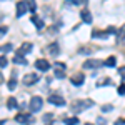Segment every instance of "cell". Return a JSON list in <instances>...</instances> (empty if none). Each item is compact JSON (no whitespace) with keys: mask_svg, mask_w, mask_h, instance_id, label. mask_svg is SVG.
I'll use <instances>...</instances> for the list:
<instances>
[{"mask_svg":"<svg viewBox=\"0 0 125 125\" xmlns=\"http://www.w3.org/2000/svg\"><path fill=\"white\" fill-rule=\"evenodd\" d=\"M7 107H9V110H13V108H17V100H15L13 97H10L9 100H7Z\"/></svg>","mask_w":125,"mask_h":125,"instance_id":"cell-14","label":"cell"},{"mask_svg":"<svg viewBox=\"0 0 125 125\" xmlns=\"http://www.w3.org/2000/svg\"><path fill=\"white\" fill-rule=\"evenodd\" d=\"M27 5H29V10H30V12H35V10H37L35 0H27Z\"/></svg>","mask_w":125,"mask_h":125,"instance_id":"cell-19","label":"cell"},{"mask_svg":"<svg viewBox=\"0 0 125 125\" xmlns=\"http://www.w3.org/2000/svg\"><path fill=\"white\" fill-rule=\"evenodd\" d=\"M7 33V27H0V37H3Z\"/></svg>","mask_w":125,"mask_h":125,"instance_id":"cell-30","label":"cell"},{"mask_svg":"<svg viewBox=\"0 0 125 125\" xmlns=\"http://www.w3.org/2000/svg\"><path fill=\"white\" fill-rule=\"evenodd\" d=\"M112 108H114L112 105H104V107H102V112H105V114H107V112H110Z\"/></svg>","mask_w":125,"mask_h":125,"instance_id":"cell-28","label":"cell"},{"mask_svg":"<svg viewBox=\"0 0 125 125\" xmlns=\"http://www.w3.org/2000/svg\"><path fill=\"white\" fill-rule=\"evenodd\" d=\"M27 10H29L27 0H22V2H19V3H17V17L20 19V17H22V15H23V13H25Z\"/></svg>","mask_w":125,"mask_h":125,"instance_id":"cell-8","label":"cell"},{"mask_svg":"<svg viewBox=\"0 0 125 125\" xmlns=\"http://www.w3.org/2000/svg\"><path fill=\"white\" fill-rule=\"evenodd\" d=\"M3 124H5V120H2V122H0V125H3Z\"/></svg>","mask_w":125,"mask_h":125,"instance_id":"cell-35","label":"cell"},{"mask_svg":"<svg viewBox=\"0 0 125 125\" xmlns=\"http://www.w3.org/2000/svg\"><path fill=\"white\" fill-rule=\"evenodd\" d=\"M50 120H53V114H45L43 115V122H50Z\"/></svg>","mask_w":125,"mask_h":125,"instance_id":"cell-25","label":"cell"},{"mask_svg":"<svg viewBox=\"0 0 125 125\" xmlns=\"http://www.w3.org/2000/svg\"><path fill=\"white\" fill-rule=\"evenodd\" d=\"M0 20H2V15H0Z\"/></svg>","mask_w":125,"mask_h":125,"instance_id":"cell-38","label":"cell"},{"mask_svg":"<svg viewBox=\"0 0 125 125\" xmlns=\"http://www.w3.org/2000/svg\"><path fill=\"white\" fill-rule=\"evenodd\" d=\"M115 124H117V125H125V118H118Z\"/></svg>","mask_w":125,"mask_h":125,"instance_id":"cell-32","label":"cell"},{"mask_svg":"<svg viewBox=\"0 0 125 125\" xmlns=\"http://www.w3.org/2000/svg\"><path fill=\"white\" fill-rule=\"evenodd\" d=\"M118 73L122 75V78H125V67H120V70H118Z\"/></svg>","mask_w":125,"mask_h":125,"instance_id":"cell-31","label":"cell"},{"mask_svg":"<svg viewBox=\"0 0 125 125\" xmlns=\"http://www.w3.org/2000/svg\"><path fill=\"white\" fill-rule=\"evenodd\" d=\"M92 37H94V39H107L108 33H107V32H102V30H94V32H92Z\"/></svg>","mask_w":125,"mask_h":125,"instance_id":"cell-13","label":"cell"},{"mask_svg":"<svg viewBox=\"0 0 125 125\" xmlns=\"http://www.w3.org/2000/svg\"><path fill=\"white\" fill-rule=\"evenodd\" d=\"M92 105H94V100L83 98V100H77V102L72 105V110H73V112H83L85 108H90Z\"/></svg>","mask_w":125,"mask_h":125,"instance_id":"cell-1","label":"cell"},{"mask_svg":"<svg viewBox=\"0 0 125 125\" xmlns=\"http://www.w3.org/2000/svg\"><path fill=\"white\" fill-rule=\"evenodd\" d=\"M117 40H118V43L125 40V27H124V29H120L118 32H117Z\"/></svg>","mask_w":125,"mask_h":125,"instance_id":"cell-17","label":"cell"},{"mask_svg":"<svg viewBox=\"0 0 125 125\" xmlns=\"http://www.w3.org/2000/svg\"><path fill=\"white\" fill-rule=\"evenodd\" d=\"M80 17H82V20H83L85 23H90V22H92V13H90L87 9H83L82 12H80Z\"/></svg>","mask_w":125,"mask_h":125,"instance_id":"cell-11","label":"cell"},{"mask_svg":"<svg viewBox=\"0 0 125 125\" xmlns=\"http://www.w3.org/2000/svg\"><path fill=\"white\" fill-rule=\"evenodd\" d=\"M110 82H112V80L105 77V78H102V80H98V83H97V85H98V87H105L107 83H110Z\"/></svg>","mask_w":125,"mask_h":125,"instance_id":"cell-23","label":"cell"},{"mask_svg":"<svg viewBox=\"0 0 125 125\" xmlns=\"http://www.w3.org/2000/svg\"><path fill=\"white\" fill-rule=\"evenodd\" d=\"M42 105H43V100H42L39 95H35V97H32V98H30L29 110L32 112V114H35V112H39L40 108H42Z\"/></svg>","mask_w":125,"mask_h":125,"instance_id":"cell-2","label":"cell"},{"mask_svg":"<svg viewBox=\"0 0 125 125\" xmlns=\"http://www.w3.org/2000/svg\"><path fill=\"white\" fill-rule=\"evenodd\" d=\"M39 78H40V75H39V73H35V72L27 73V75L23 77V85H27V87L33 85V83H37V82H39Z\"/></svg>","mask_w":125,"mask_h":125,"instance_id":"cell-3","label":"cell"},{"mask_svg":"<svg viewBox=\"0 0 125 125\" xmlns=\"http://www.w3.org/2000/svg\"><path fill=\"white\" fill-rule=\"evenodd\" d=\"M78 52H80V53H90V52H92V48H78Z\"/></svg>","mask_w":125,"mask_h":125,"instance_id":"cell-29","label":"cell"},{"mask_svg":"<svg viewBox=\"0 0 125 125\" xmlns=\"http://www.w3.org/2000/svg\"><path fill=\"white\" fill-rule=\"evenodd\" d=\"M63 72H65V70H55V77H57V78H63V77H65Z\"/></svg>","mask_w":125,"mask_h":125,"instance_id":"cell-24","label":"cell"},{"mask_svg":"<svg viewBox=\"0 0 125 125\" xmlns=\"http://www.w3.org/2000/svg\"><path fill=\"white\" fill-rule=\"evenodd\" d=\"M15 120L20 122V124H30L32 122V115H29V114H19L15 117Z\"/></svg>","mask_w":125,"mask_h":125,"instance_id":"cell-9","label":"cell"},{"mask_svg":"<svg viewBox=\"0 0 125 125\" xmlns=\"http://www.w3.org/2000/svg\"><path fill=\"white\" fill-rule=\"evenodd\" d=\"M47 125H53V124H47Z\"/></svg>","mask_w":125,"mask_h":125,"instance_id":"cell-37","label":"cell"},{"mask_svg":"<svg viewBox=\"0 0 125 125\" xmlns=\"http://www.w3.org/2000/svg\"><path fill=\"white\" fill-rule=\"evenodd\" d=\"M77 124H78L77 117H67L65 118V125H77Z\"/></svg>","mask_w":125,"mask_h":125,"instance_id":"cell-16","label":"cell"},{"mask_svg":"<svg viewBox=\"0 0 125 125\" xmlns=\"http://www.w3.org/2000/svg\"><path fill=\"white\" fill-rule=\"evenodd\" d=\"M115 63H117L115 57H108V58H107V62H105L107 67H115Z\"/></svg>","mask_w":125,"mask_h":125,"instance_id":"cell-18","label":"cell"},{"mask_svg":"<svg viewBox=\"0 0 125 125\" xmlns=\"http://www.w3.org/2000/svg\"><path fill=\"white\" fill-rule=\"evenodd\" d=\"M29 52H32V43H23V45L17 50V55H25V53H29Z\"/></svg>","mask_w":125,"mask_h":125,"instance_id":"cell-10","label":"cell"},{"mask_svg":"<svg viewBox=\"0 0 125 125\" xmlns=\"http://www.w3.org/2000/svg\"><path fill=\"white\" fill-rule=\"evenodd\" d=\"M13 62L19 63V65H25V63H27V60L23 58V55H15V57H13Z\"/></svg>","mask_w":125,"mask_h":125,"instance_id":"cell-15","label":"cell"},{"mask_svg":"<svg viewBox=\"0 0 125 125\" xmlns=\"http://www.w3.org/2000/svg\"><path fill=\"white\" fill-rule=\"evenodd\" d=\"M32 22H33V25H35V27H37L39 30H42L43 27H45V23H43V20H42V19H39V17H35V15L32 17Z\"/></svg>","mask_w":125,"mask_h":125,"instance_id":"cell-12","label":"cell"},{"mask_svg":"<svg viewBox=\"0 0 125 125\" xmlns=\"http://www.w3.org/2000/svg\"><path fill=\"white\" fill-rule=\"evenodd\" d=\"M98 67H102V62L95 60V58H88L83 62V68H98Z\"/></svg>","mask_w":125,"mask_h":125,"instance_id":"cell-5","label":"cell"},{"mask_svg":"<svg viewBox=\"0 0 125 125\" xmlns=\"http://www.w3.org/2000/svg\"><path fill=\"white\" fill-rule=\"evenodd\" d=\"M7 63H9V62H7V58H5V57H0V67H7Z\"/></svg>","mask_w":125,"mask_h":125,"instance_id":"cell-27","label":"cell"},{"mask_svg":"<svg viewBox=\"0 0 125 125\" xmlns=\"http://www.w3.org/2000/svg\"><path fill=\"white\" fill-rule=\"evenodd\" d=\"M35 67H37V70H40V72H47L48 68H50V63H48L45 58H39V60L35 62Z\"/></svg>","mask_w":125,"mask_h":125,"instance_id":"cell-6","label":"cell"},{"mask_svg":"<svg viewBox=\"0 0 125 125\" xmlns=\"http://www.w3.org/2000/svg\"><path fill=\"white\" fill-rule=\"evenodd\" d=\"M105 32H107V33H115V29H114V27H108Z\"/></svg>","mask_w":125,"mask_h":125,"instance_id":"cell-33","label":"cell"},{"mask_svg":"<svg viewBox=\"0 0 125 125\" xmlns=\"http://www.w3.org/2000/svg\"><path fill=\"white\" fill-rule=\"evenodd\" d=\"M12 45H10V43H5V45H2V47H0V52H3V53H7V52H10V50H12Z\"/></svg>","mask_w":125,"mask_h":125,"instance_id":"cell-21","label":"cell"},{"mask_svg":"<svg viewBox=\"0 0 125 125\" xmlns=\"http://www.w3.org/2000/svg\"><path fill=\"white\" fill-rule=\"evenodd\" d=\"M85 125H92V124H85Z\"/></svg>","mask_w":125,"mask_h":125,"instance_id":"cell-36","label":"cell"},{"mask_svg":"<svg viewBox=\"0 0 125 125\" xmlns=\"http://www.w3.org/2000/svg\"><path fill=\"white\" fill-rule=\"evenodd\" d=\"M70 82H72L75 87H80L83 82H85V75H83L82 72H78V73H75V75H72V77H70Z\"/></svg>","mask_w":125,"mask_h":125,"instance_id":"cell-4","label":"cell"},{"mask_svg":"<svg viewBox=\"0 0 125 125\" xmlns=\"http://www.w3.org/2000/svg\"><path fill=\"white\" fill-rule=\"evenodd\" d=\"M48 52H50V53H53V55H57V53H58L57 43H52V47H48Z\"/></svg>","mask_w":125,"mask_h":125,"instance_id":"cell-22","label":"cell"},{"mask_svg":"<svg viewBox=\"0 0 125 125\" xmlns=\"http://www.w3.org/2000/svg\"><path fill=\"white\" fill-rule=\"evenodd\" d=\"M2 82H3V75L0 73V83H2Z\"/></svg>","mask_w":125,"mask_h":125,"instance_id":"cell-34","label":"cell"},{"mask_svg":"<svg viewBox=\"0 0 125 125\" xmlns=\"http://www.w3.org/2000/svg\"><path fill=\"white\" fill-rule=\"evenodd\" d=\"M53 68H55V70H65L67 65H65V63H62V62H55V63H53Z\"/></svg>","mask_w":125,"mask_h":125,"instance_id":"cell-20","label":"cell"},{"mask_svg":"<svg viewBox=\"0 0 125 125\" xmlns=\"http://www.w3.org/2000/svg\"><path fill=\"white\" fill-rule=\"evenodd\" d=\"M117 92L120 94V95H125V83H122V85L117 88Z\"/></svg>","mask_w":125,"mask_h":125,"instance_id":"cell-26","label":"cell"},{"mask_svg":"<svg viewBox=\"0 0 125 125\" xmlns=\"http://www.w3.org/2000/svg\"><path fill=\"white\" fill-rule=\"evenodd\" d=\"M48 102H50V104H53V105H58V107H63V105H65V100H63L60 95H57V94H53V95L48 97Z\"/></svg>","mask_w":125,"mask_h":125,"instance_id":"cell-7","label":"cell"}]
</instances>
